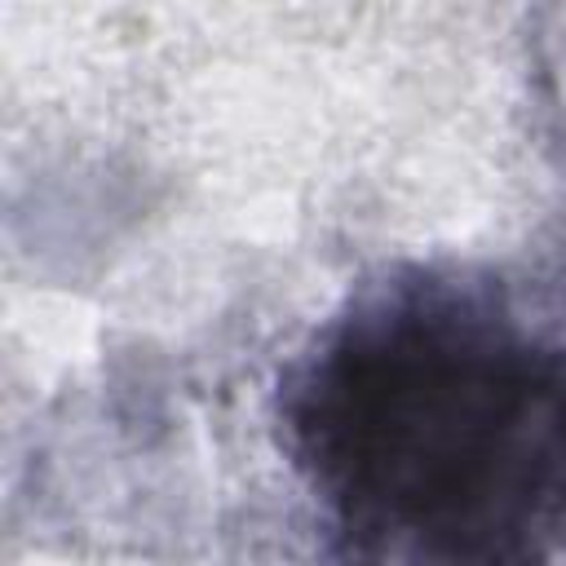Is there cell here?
I'll return each mask as SVG.
<instances>
[{"mask_svg": "<svg viewBox=\"0 0 566 566\" xmlns=\"http://www.w3.org/2000/svg\"><path fill=\"white\" fill-rule=\"evenodd\" d=\"M270 411L318 566L566 557L562 279L389 261L287 354Z\"/></svg>", "mask_w": 566, "mask_h": 566, "instance_id": "6da1fadb", "label": "cell"}, {"mask_svg": "<svg viewBox=\"0 0 566 566\" xmlns=\"http://www.w3.org/2000/svg\"><path fill=\"white\" fill-rule=\"evenodd\" d=\"M531 93L548 146L566 164V9H544L531 31Z\"/></svg>", "mask_w": 566, "mask_h": 566, "instance_id": "7a4b0ae2", "label": "cell"}, {"mask_svg": "<svg viewBox=\"0 0 566 566\" xmlns=\"http://www.w3.org/2000/svg\"><path fill=\"white\" fill-rule=\"evenodd\" d=\"M562 318H566V279H562Z\"/></svg>", "mask_w": 566, "mask_h": 566, "instance_id": "3957f363", "label": "cell"}]
</instances>
